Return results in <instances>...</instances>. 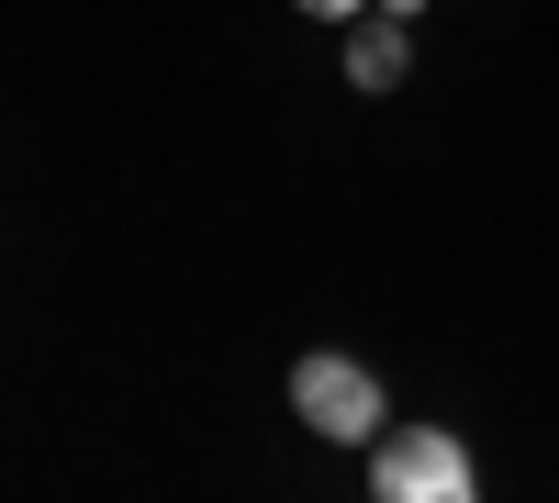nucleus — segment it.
<instances>
[{
  "mask_svg": "<svg viewBox=\"0 0 559 503\" xmlns=\"http://www.w3.org/2000/svg\"><path fill=\"white\" fill-rule=\"evenodd\" d=\"M369 12H403V23H414V12H426V0H369Z\"/></svg>",
  "mask_w": 559,
  "mask_h": 503,
  "instance_id": "obj_5",
  "label": "nucleus"
},
{
  "mask_svg": "<svg viewBox=\"0 0 559 503\" xmlns=\"http://www.w3.org/2000/svg\"><path fill=\"white\" fill-rule=\"evenodd\" d=\"M336 68H347V89H369V101H381V89H403V79H414V23H403V12H358Z\"/></svg>",
  "mask_w": 559,
  "mask_h": 503,
  "instance_id": "obj_3",
  "label": "nucleus"
},
{
  "mask_svg": "<svg viewBox=\"0 0 559 503\" xmlns=\"http://www.w3.org/2000/svg\"><path fill=\"white\" fill-rule=\"evenodd\" d=\"M369 492L381 503H471L481 459H471L459 426H381L369 436Z\"/></svg>",
  "mask_w": 559,
  "mask_h": 503,
  "instance_id": "obj_1",
  "label": "nucleus"
},
{
  "mask_svg": "<svg viewBox=\"0 0 559 503\" xmlns=\"http://www.w3.org/2000/svg\"><path fill=\"white\" fill-rule=\"evenodd\" d=\"M292 12H313V23H358L369 0H292Z\"/></svg>",
  "mask_w": 559,
  "mask_h": 503,
  "instance_id": "obj_4",
  "label": "nucleus"
},
{
  "mask_svg": "<svg viewBox=\"0 0 559 503\" xmlns=\"http://www.w3.org/2000/svg\"><path fill=\"white\" fill-rule=\"evenodd\" d=\"M292 415L324 436V447H369L392 426V403H381V370L369 358H336V347H313L302 370H292Z\"/></svg>",
  "mask_w": 559,
  "mask_h": 503,
  "instance_id": "obj_2",
  "label": "nucleus"
}]
</instances>
